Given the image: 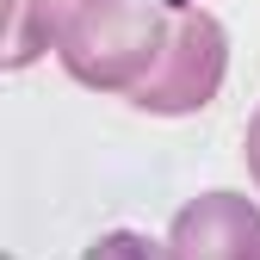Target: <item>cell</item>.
Masks as SVG:
<instances>
[{
    "mask_svg": "<svg viewBox=\"0 0 260 260\" xmlns=\"http://www.w3.org/2000/svg\"><path fill=\"white\" fill-rule=\"evenodd\" d=\"M223 75H230V31H223L205 7H180L174 31H168V50L149 69V81L130 87V106L155 112V118H186V112H205L217 100Z\"/></svg>",
    "mask_w": 260,
    "mask_h": 260,
    "instance_id": "obj_2",
    "label": "cell"
},
{
    "mask_svg": "<svg viewBox=\"0 0 260 260\" xmlns=\"http://www.w3.org/2000/svg\"><path fill=\"white\" fill-rule=\"evenodd\" d=\"M168 248L186 260H260V205L242 192H205L174 211Z\"/></svg>",
    "mask_w": 260,
    "mask_h": 260,
    "instance_id": "obj_3",
    "label": "cell"
},
{
    "mask_svg": "<svg viewBox=\"0 0 260 260\" xmlns=\"http://www.w3.org/2000/svg\"><path fill=\"white\" fill-rule=\"evenodd\" d=\"M168 31L174 25L161 0H75L62 19L56 56L69 81H81L87 93H130L161 62Z\"/></svg>",
    "mask_w": 260,
    "mask_h": 260,
    "instance_id": "obj_1",
    "label": "cell"
},
{
    "mask_svg": "<svg viewBox=\"0 0 260 260\" xmlns=\"http://www.w3.org/2000/svg\"><path fill=\"white\" fill-rule=\"evenodd\" d=\"M69 7L75 0H7V19H0V31H7V69H31L44 50H56Z\"/></svg>",
    "mask_w": 260,
    "mask_h": 260,
    "instance_id": "obj_4",
    "label": "cell"
},
{
    "mask_svg": "<svg viewBox=\"0 0 260 260\" xmlns=\"http://www.w3.org/2000/svg\"><path fill=\"white\" fill-rule=\"evenodd\" d=\"M248 174L260 180V112L248 118Z\"/></svg>",
    "mask_w": 260,
    "mask_h": 260,
    "instance_id": "obj_5",
    "label": "cell"
}]
</instances>
